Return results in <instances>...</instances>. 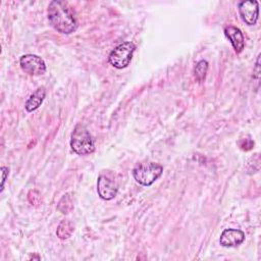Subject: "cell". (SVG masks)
<instances>
[{
  "label": "cell",
  "mask_w": 261,
  "mask_h": 261,
  "mask_svg": "<svg viewBox=\"0 0 261 261\" xmlns=\"http://www.w3.org/2000/svg\"><path fill=\"white\" fill-rule=\"evenodd\" d=\"M48 19L59 33L69 35L77 28V20L71 7L64 1H51L48 6Z\"/></svg>",
  "instance_id": "1"
},
{
  "label": "cell",
  "mask_w": 261,
  "mask_h": 261,
  "mask_svg": "<svg viewBox=\"0 0 261 261\" xmlns=\"http://www.w3.org/2000/svg\"><path fill=\"white\" fill-rule=\"evenodd\" d=\"M70 147L79 155H87L95 151L92 136L84 125H75L70 138Z\"/></svg>",
  "instance_id": "2"
},
{
  "label": "cell",
  "mask_w": 261,
  "mask_h": 261,
  "mask_svg": "<svg viewBox=\"0 0 261 261\" xmlns=\"http://www.w3.org/2000/svg\"><path fill=\"white\" fill-rule=\"evenodd\" d=\"M163 172V167L155 162H143L133 169V176L142 186H151Z\"/></svg>",
  "instance_id": "3"
},
{
  "label": "cell",
  "mask_w": 261,
  "mask_h": 261,
  "mask_svg": "<svg viewBox=\"0 0 261 261\" xmlns=\"http://www.w3.org/2000/svg\"><path fill=\"white\" fill-rule=\"evenodd\" d=\"M135 50L136 45L133 42L121 43L110 52L108 61L115 68L122 69L130 63Z\"/></svg>",
  "instance_id": "4"
},
{
  "label": "cell",
  "mask_w": 261,
  "mask_h": 261,
  "mask_svg": "<svg viewBox=\"0 0 261 261\" xmlns=\"http://www.w3.org/2000/svg\"><path fill=\"white\" fill-rule=\"evenodd\" d=\"M19 64L21 69L31 75H40L46 71L44 60L35 54L22 55L19 59Z\"/></svg>",
  "instance_id": "5"
},
{
  "label": "cell",
  "mask_w": 261,
  "mask_h": 261,
  "mask_svg": "<svg viewBox=\"0 0 261 261\" xmlns=\"http://www.w3.org/2000/svg\"><path fill=\"white\" fill-rule=\"evenodd\" d=\"M239 13L243 21L248 25H253L257 22L259 13V4L256 0L242 1L239 3Z\"/></svg>",
  "instance_id": "6"
},
{
  "label": "cell",
  "mask_w": 261,
  "mask_h": 261,
  "mask_svg": "<svg viewBox=\"0 0 261 261\" xmlns=\"http://www.w3.org/2000/svg\"><path fill=\"white\" fill-rule=\"evenodd\" d=\"M117 184L115 180L111 179L107 175L101 174L98 177L97 181V192L101 199L103 200H111L113 199L117 194Z\"/></svg>",
  "instance_id": "7"
},
{
  "label": "cell",
  "mask_w": 261,
  "mask_h": 261,
  "mask_svg": "<svg viewBox=\"0 0 261 261\" xmlns=\"http://www.w3.org/2000/svg\"><path fill=\"white\" fill-rule=\"evenodd\" d=\"M245 241V233L236 228L224 229L220 236L219 243L223 247H237Z\"/></svg>",
  "instance_id": "8"
},
{
  "label": "cell",
  "mask_w": 261,
  "mask_h": 261,
  "mask_svg": "<svg viewBox=\"0 0 261 261\" xmlns=\"http://www.w3.org/2000/svg\"><path fill=\"white\" fill-rule=\"evenodd\" d=\"M224 35L230 41L234 51L241 53L245 47V39L242 31L233 25H228L224 28Z\"/></svg>",
  "instance_id": "9"
},
{
  "label": "cell",
  "mask_w": 261,
  "mask_h": 261,
  "mask_svg": "<svg viewBox=\"0 0 261 261\" xmlns=\"http://www.w3.org/2000/svg\"><path fill=\"white\" fill-rule=\"evenodd\" d=\"M45 96H46V90L44 87H41V88H38L30 97L29 99L27 100L25 102V110L29 111V112H32L36 109H38L41 104L43 103L44 99H45Z\"/></svg>",
  "instance_id": "10"
},
{
  "label": "cell",
  "mask_w": 261,
  "mask_h": 261,
  "mask_svg": "<svg viewBox=\"0 0 261 261\" xmlns=\"http://www.w3.org/2000/svg\"><path fill=\"white\" fill-rule=\"evenodd\" d=\"M74 230V226L71 221L69 220H62L56 230V234L60 240H66L68 239Z\"/></svg>",
  "instance_id": "11"
},
{
  "label": "cell",
  "mask_w": 261,
  "mask_h": 261,
  "mask_svg": "<svg viewBox=\"0 0 261 261\" xmlns=\"http://www.w3.org/2000/svg\"><path fill=\"white\" fill-rule=\"evenodd\" d=\"M57 208L63 214H67V213H69L73 209V202H72V198H71L69 193L65 194L60 199Z\"/></svg>",
  "instance_id": "12"
},
{
  "label": "cell",
  "mask_w": 261,
  "mask_h": 261,
  "mask_svg": "<svg viewBox=\"0 0 261 261\" xmlns=\"http://www.w3.org/2000/svg\"><path fill=\"white\" fill-rule=\"evenodd\" d=\"M208 70V62L206 60H200L194 69L195 77L198 82H203L206 77V73Z\"/></svg>",
  "instance_id": "13"
},
{
  "label": "cell",
  "mask_w": 261,
  "mask_h": 261,
  "mask_svg": "<svg viewBox=\"0 0 261 261\" xmlns=\"http://www.w3.org/2000/svg\"><path fill=\"white\" fill-rule=\"evenodd\" d=\"M1 171H2V182H1V189H0V191L2 192L3 189H4L5 179H6V177L8 176V173H9V169H8V167L2 166V167H1Z\"/></svg>",
  "instance_id": "14"
}]
</instances>
